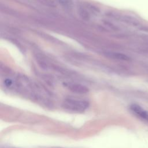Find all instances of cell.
Wrapping results in <instances>:
<instances>
[{
  "instance_id": "6da1fadb",
  "label": "cell",
  "mask_w": 148,
  "mask_h": 148,
  "mask_svg": "<svg viewBox=\"0 0 148 148\" xmlns=\"http://www.w3.org/2000/svg\"><path fill=\"white\" fill-rule=\"evenodd\" d=\"M62 106L66 110L76 113H81L83 112L88 108L89 103L85 100L66 98L63 101Z\"/></svg>"
},
{
  "instance_id": "7a4b0ae2",
  "label": "cell",
  "mask_w": 148,
  "mask_h": 148,
  "mask_svg": "<svg viewBox=\"0 0 148 148\" xmlns=\"http://www.w3.org/2000/svg\"><path fill=\"white\" fill-rule=\"evenodd\" d=\"M65 86L73 92L77 94H86L88 92V88L84 85L76 83H65Z\"/></svg>"
},
{
  "instance_id": "3957f363",
  "label": "cell",
  "mask_w": 148,
  "mask_h": 148,
  "mask_svg": "<svg viewBox=\"0 0 148 148\" xmlns=\"http://www.w3.org/2000/svg\"><path fill=\"white\" fill-rule=\"evenodd\" d=\"M131 110L142 119L148 121V111L137 104H132L130 106Z\"/></svg>"
},
{
  "instance_id": "277c9868",
  "label": "cell",
  "mask_w": 148,
  "mask_h": 148,
  "mask_svg": "<svg viewBox=\"0 0 148 148\" xmlns=\"http://www.w3.org/2000/svg\"><path fill=\"white\" fill-rule=\"evenodd\" d=\"M106 57H108L110 58L122 60V61H128L130 60V57L125 55V54L118 52H106L104 53Z\"/></svg>"
},
{
  "instance_id": "5b68a950",
  "label": "cell",
  "mask_w": 148,
  "mask_h": 148,
  "mask_svg": "<svg viewBox=\"0 0 148 148\" xmlns=\"http://www.w3.org/2000/svg\"><path fill=\"white\" fill-rule=\"evenodd\" d=\"M4 84H5V86L8 87H10L12 84H13V82L11 79H6L4 80Z\"/></svg>"
}]
</instances>
